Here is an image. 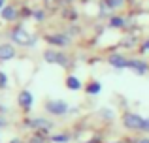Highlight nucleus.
<instances>
[{"mask_svg": "<svg viewBox=\"0 0 149 143\" xmlns=\"http://www.w3.org/2000/svg\"><path fill=\"white\" fill-rule=\"evenodd\" d=\"M123 122H125V126L130 128V130H143L146 119L140 117V115H136V113H127L123 117Z\"/></svg>", "mask_w": 149, "mask_h": 143, "instance_id": "1", "label": "nucleus"}, {"mask_svg": "<svg viewBox=\"0 0 149 143\" xmlns=\"http://www.w3.org/2000/svg\"><path fill=\"white\" fill-rule=\"evenodd\" d=\"M45 109L53 115H64L66 111H68V104L62 102V100H51V102H47Z\"/></svg>", "mask_w": 149, "mask_h": 143, "instance_id": "2", "label": "nucleus"}, {"mask_svg": "<svg viewBox=\"0 0 149 143\" xmlns=\"http://www.w3.org/2000/svg\"><path fill=\"white\" fill-rule=\"evenodd\" d=\"M44 59L47 60V62H51V64L68 66V59H66V55H62V53H58V51H45Z\"/></svg>", "mask_w": 149, "mask_h": 143, "instance_id": "3", "label": "nucleus"}, {"mask_svg": "<svg viewBox=\"0 0 149 143\" xmlns=\"http://www.w3.org/2000/svg\"><path fill=\"white\" fill-rule=\"evenodd\" d=\"M13 40L17 41V44H21V45H30V44L34 41L32 36H29V34H26L25 30H21V28H17V30L13 32Z\"/></svg>", "mask_w": 149, "mask_h": 143, "instance_id": "4", "label": "nucleus"}, {"mask_svg": "<svg viewBox=\"0 0 149 143\" xmlns=\"http://www.w3.org/2000/svg\"><path fill=\"white\" fill-rule=\"evenodd\" d=\"M109 64L113 68H128V60L123 55H111L109 57Z\"/></svg>", "mask_w": 149, "mask_h": 143, "instance_id": "5", "label": "nucleus"}, {"mask_svg": "<svg viewBox=\"0 0 149 143\" xmlns=\"http://www.w3.org/2000/svg\"><path fill=\"white\" fill-rule=\"evenodd\" d=\"M13 55H15V49L11 45H8V44L0 45V60H10Z\"/></svg>", "mask_w": 149, "mask_h": 143, "instance_id": "6", "label": "nucleus"}, {"mask_svg": "<svg viewBox=\"0 0 149 143\" xmlns=\"http://www.w3.org/2000/svg\"><path fill=\"white\" fill-rule=\"evenodd\" d=\"M19 104H21L25 109H30V106H32V94H30L29 90H23L21 94H19Z\"/></svg>", "mask_w": 149, "mask_h": 143, "instance_id": "7", "label": "nucleus"}, {"mask_svg": "<svg viewBox=\"0 0 149 143\" xmlns=\"http://www.w3.org/2000/svg\"><path fill=\"white\" fill-rule=\"evenodd\" d=\"M128 68H132V70H136L138 73H143L147 70V66L146 64L142 62V60H130V62H128Z\"/></svg>", "mask_w": 149, "mask_h": 143, "instance_id": "8", "label": "nucleus"}, {"mask_svg": "<svg viewBox=\"0 0 149 143\" xmlns=\"http://www.w3.org/2000/svg\"><path fill=\"white\" fill-rule=\"evenodd\" d=\"M47 41H51V44H58V45H66L68 44V38L66 36H58V34H51V36H47Z\"/></svg>", "mask_w": 149, "mask_h": 143, "instance_id": "9", "label": "nucleus"}, {"mask_svg": "<svg viewBox=\"0 0 149 143\" xmlns=\"http://www.w3.org/2000/svg\"><path fill=\"white\" fill-rule=\"evenodd\" d=\"M66 87H68V88H72V90H77V88H81V81L77 79V77L70 75L68 79H66Z\"/></svg>", "mask_w": 149, "mask_h": 143, "instance_id": "10", "label": "nucleus"}, {"mask_svg": "<svg viewBox=\"0 0 149 143\" xmlns=\"http://www.w3.org/2000/svg\"><path fill=\"white\" fill-rule=\"evenodd\" d=\"M2 17L6 19V21H11V19L15 17V8H11V6H6L2 10Z\"/></svg>", "mask_w": 149, "mask_h": 143, "instance_id": "11", "label": "nucleus"}, {"mask_svg": "<svg viewBox=\"0 0 149 143\" xmlns=\"http://www.w3.org/2000/svg\"><path fill=\"white\" fill-rule=\"evenodd\" d=\"M32 126H34V128H51V122L45 121V119H34Z\"/></svg>", "mask_w": 149, "mask_h": 143, "instance_id": "12", "label": "nucleus"}, {"mask_svg": "<svg viewBox=\"0 0 149 143\" xmlns=\"http://www.w3.org/2000/svg\"><path fill=\"white\" fill-rule=\"evenodd\" d=\"M87 92H89V94H98V92H100V83H91L89 88H87Z\"/></svg>", "mask_w": 149, "mask_h": 143, "instance_id": "13", "label": "nucleus"}, {"mask_svg": "<svg viewBox=\"0 0 149 143\" xmlns=\"http://www.w3.org/2000/svg\"><path fill=\"white\" fill-rule=\"evenodd\" d=\"M109 25H111V26H123V25H125V21H123L121 17H111Z\"/></svg>", "mask_w": 149, "mask_h": 143, "instance_id": "14", "label": "nucleus"}, {"mask_svg": "<svg viewBox=\"0 0 149 143\" xmlns=\"http://www.w3.org/2000/svg\"><path fill=\"white\" fill-rule=\"evenodd\" d=\"M53 141H57V143H64V141H68V136H55V137H53Z\"/></svg>", "mask_w": 149, "mask_h": 143, "instance_id": "15", "label": "nucleus"}, {"mask_svg": "<svg viewBox=\"0 0 149 143\" xmlns=\"http://www.w3.org/2000/svg\"><path fill=\"white\" fill-rule=\"evenodd\" d=\"M6 83H8V77H6V73H4V72H0V87H4Z\"/></svg>", "mask_w": 149, "mask_h": 143, "instance_id": "16", "label": "nucleus"}, {"mask_svg": "<svg viewBox=\"0 0 149 143\" xmlns=\"http://www.w3.org/2000/svg\"><path fill=\"white\" fill-rule=\"evenodd\" d=\"M34 17H38V21H42V17H44V13H42V11H38V13H34Z\"/></svg>", "mask_w": 149, "mask_h": 143, "instance_id": "17", "label": "nucleus"}, {"mask_svg": "<svg viewBox=\"0 0 149 143\" xmlns=\"http://www.w3.org/2000/svg\"><path fill=\"white\" fill-rule=\"evenodd\" d=\"M143 130H146V132H149V119H146V124H143Z\"/></svg>", "mask_w": 149, "mask_h": 143, "instance_id": "18", "label": "nucleus"}, {"mask_svg": "<svg viewBox=\"0 0 149 143\" xmlns=\"http://www.w3.org/2000/svg\"><path fill=\"white\" fill-rule=\"evenodd\" d=\"M143 49H146V51H149V40L146 41V44H143Z\"/></svg>", "mask_w": 149, "mask_h": 143, "instance_id": "19", "label": "nucleus"}, {"mask_svg": "<svg viewBox=\"0 0 149 143\" xmlns=\"http://www.w3.org/2000/svg\"><path fill=\"white\" fill-rule=\"evenodd\" d=\"M136 143H149V140H138Z\"/></svg>", "mask_w": 149, "mask_h": 143, "instance_id": "20", "label": "nucleus"}, {"mask_svg": "<svg viewBox=\"0 0 149 143\" xmlns=\"http://www.w3.org/2000/svg\"><path fill=\"white\" fill-rule=\"evenodd\" d=\"M10 143H21V141H19V140H13V141H10Z\"/></svg>", "mask_w": 149, "mask_h": 143, "instance_id": "21", "label": "nucleus"}, {"mask_svg": "<svg viewBox=\"0 0 149 143\" xmlns=\"http://www.w3.org/2000/svg\"><path fill=\"white\" fill-rule=\"evenodd\" d=\"M2 4H4V0H0V8H2Z\"/></svg>", "mask_w": 149, "mask_h": 143, "instance_id": "22", "label": "nucleus"}, {"mask_svg": "<svg viewBox=\"0 0 149 143\" xmlns=\"http://www.w3.org/2000/svg\"><path fill=\"white\" fill-rule=\"evenodd\" d=\"M117 2H123V0H117Z\"/></svg>", "mask_w": 149, "mask_h": 143, "instance_id": "23", "label": "nucleus"}]
</instances>
